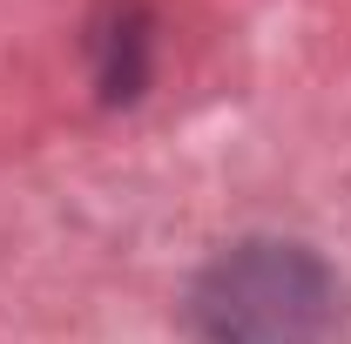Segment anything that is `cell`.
Wrapping results in <instances>:
<instances>
[{"label": "cell", "instance_id": "obj_1", "mask_svg": "<svg viewBox=\"0 0 351 344\" xmlns=\"http://www.w3.org/2000/svg\"><path fill=\"white\" fill-rule=\"evenodd\" d=\"M189 324L203 344H324L338 331V277L304 243H237L196 277Z\"/></svg>", "mask_w": 351, "mask_h": 344}]
</instances>
